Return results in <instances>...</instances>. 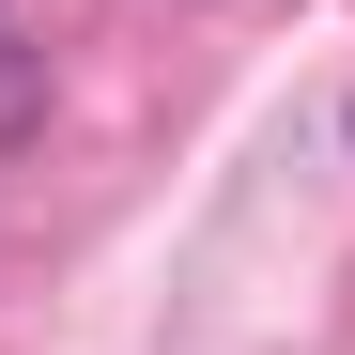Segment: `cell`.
Instances as JSON below:
<instances>
[{
	"instance_id": "1",
	"label": "cell",
	"mask_w": 355,
	"mask_h": 355,
	"mask_svg": "<svg viewBox=\"0 0 355 355\" xmlns=\"http://www.w3.org/2000/svg\"><path fill=\"white\" fill-rule=\"evenodd\" d=\"M16 108H31V62H0V124H16Z\"/></svg>"
}]
</instances>
